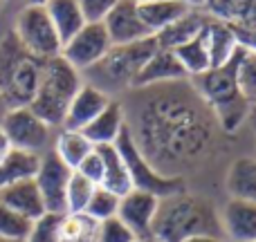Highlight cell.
Returning a JSON list of instances; mask_svg holds the SVG:
<instances>
[{
    "instance_id": "obj_3",
    "label": "cell",
    "mask_w": 256,
    "mask_h": 242,
    "mask_svg": "<svg viewBox=\"0 0 256 242\" xmlns=\"http://www.w3.org/2000/svg\"><path fill=\"white\" fill-rule=\"evenodd\" d=\"M194 90L200 94L204 103L212 108L218 126L225 135H234L243 128V123L252 115V103L243 99L236 85V52L222 65H216L207 70L204 74H198L189 79Z\"/></svg>"
},
{
    "instance_id": "obj_45",
    "label": "cell",
    "mask_w": 256,
    "mask_h": 242,
    "mask_svg": "<svg viewBox=\"0 0 256 242\" xmlns=\"http://www.w3.org/2000/svg\"><path fill=\"white\" fill-rule=\"evenodd\" d=\"M254 110H256V106H254Z\"/></svg>"
},
{
    "instance_id": "obj_16",
    "label": "cell",
    "mask_w": 256,
    "mask_h": 242,
    "mask_svg": "<svg viewBox=\"0 0 256 242\" xmlns=\"http://www.w3.org/2000/svg\"><path fill=\"white\" fill-rule=\"evenodd\" d=\"M124 130H126V112H124V106H122V99H112L81 132L97 148V146L115 144Z\"/></svg>"
},
{
    "instance_id": "obj_24",
    "label": "cell",
    "mask_w": 256,
    "mask_h": 242,
    "mask_svg": "<svg viewBox=\"0 0 256 242\" xmlns=\"http://www.w3.org/2000/svg\"><path fill=\"white\" fill-rule=\"evenodd\" d=\"M52 150L70 171H76L79 164L88 157L94 150V146L86 139V135L81 130H68V128H58L54 135Z\"/></svg>"
},
{
    "instance_id": "obj_20",
    "label": "cell",
    "mask_w": 256,
    "mask_h": 242,
    "mask_svg": "<svg viewBox=\"0 0 256 242\" xmlns=\"http://www.w3.org/2000/svg\"><path fill=\"white\" fill-rule=\"evenodd\" d=\"M225 191L230 198L256 204V157L240 155L225 173Z\"/></svg>"
},
{
    "instance_id": "obj_30",
    "label": "cell",
    "mask_w": 256,
    "mask_h": 242,
    "mask_svg": "<svg viewBox=\"0 0 256 242\" xmlns=\"http://www.w3.org/2000/svg\"><path fill=\"white\" fill-rule=\"evenodd\" d=\"M94 189H97V184H92L81 173L72 171L70 180H68V189H66V213H84Z\"/></svg>"
},
{
    "instance_id": "obj_21",
    "label": "cell",
    "mask_w": 256,
    "mask_h": 242,
    "mask_svg": "<svg viewBox=\"0 0 256 242\" xmlns=\"http://www.w3.org/2000/svg\"><path fill=\"white\" fill-rule=\"evenodd\" d=\"M202 31H204V43H207L209 49V58H212V67L227 63L238 49V40H236V34L230 22L209 16Z\"/></svg>"
},
{
    "instance_id": "obj_39",
    "label": "cell",
    "mask_w": 256,
    "mask_h": 242,
    "mask_svg": "<svg viewBox=\"0 0 256 242\" xmlns=\"http://www.w3.org/2000/svg\"><path fill=\"white\" fill-rule=\"evenodd\" d=\"M12 148V146H9V141H7V137H4V132L0 130V159L4 157V155H7V150Z\"/></svg>"
},
{
    "instance_id": "obj_17",
    "label": "cell",
    "mask_w": 256,
    "mask_h": 242,
    "mask_svg": "<svg viewBox=\"0 0 256 242\" xmlns=\"http://www.w3.org/2000/svg\"><path fill=\"white\" fill-rule=\"evenodd\" d=\"M184 79H189V76L182 70V65H180V61H178V56L173 54V49L158 47L155 54L140 70L132 88H148V85L171 83V81H184Z\"/></svg>"
},
{
    "instance_id": "obj_29",
    "label": "cell",
    "mask_w": 256,
    "mask_h": 242,
    "mask_svg": "<svg viewBox=\"0 0 256 242\" xmlns=\"http://www.w3.org/2000/svg\"><path fill=\"white\" fill-rule=\"evenodd\" d=\"M236 85L243 99L256 106V54L250 49H236Z\"/></svg>"
},
{
    "instance_id": "obj_41",
    "label": "cell",
    "mask_w": 256,
    "mask_h": 242,
    "mask_svg": "<svg viewBox=\"0 0 256 242\" xmlns=\"http://www.w3.org/2000/svg\"><path fill=\"white\" fill-rule=\"evenodd\" d=\"M248 121H252V126H254V132H256V110H254V108H252V115H250V119ZM254 157H256V155H254Z\"/></svg>"
},
{
    "instance_id": "obj_31",
    "label": "cell",
    "mask_w": 256,
    "mask_h": 242,
    "mask_svg": "<svg viewBox=\"0 0 256 242\" xmlns=\"http://www.w3.org/2000/svg\"><path fill=\"white\" fill-rule=\"evenodd\" d=\"M32 220L18 216L9 207L0 202V240L2 242H22L30 234Z\"/></svg>"
},
{
    "instance_id": "obj_38",
    "label": "cell",
    "mask_w": 256,
    "mask_h": 242,
    "mask_svg": "<svg viewBox=\"0 0 256 242\" xmlns=\"http://www.w3.org/2000/svg\"><path fill=\"white\" fill-rule=\"evenodd\" d=\"M182 242H225V238L216 236V234H198V236H191V238H186Z\"/></svg>"
},
{
    "instance_id": "obj_4",
    "label": "cell",
    "mask_w": 256,
    "mask_h": 242,
    "mask_svg": "<svg viewBox=\"0 0 256 242\" xmlns=\"http://www.w3.org/2000/svg\"><path fill=\"white\" fill-rule=\"evenodd\" d=\"M81 83H84V74L76 67H72L61 54L48 58L40 67L38 88H36L34 99L30 101V110L54 130H58L63 128L68 106L74 99Z\"/></svg>"
},
{
    "instance_id": "obj_36",
    "label": "cell",
    "mask_w": 256,
    "mask_h": 242,
    "mask_svg": "<svg viewBox=\"0 0 256 242\" xmlns=\"http://www.w3.org/2000/svg\"><path fill=\"white\" fill-rule=\"evenodd\" d=\"M76 173H81L84 177H88L92 184H102V177H104V162H102V155H99V150L94 148L92 153L88 155V157L84 159V162L79 164V168H76Z\"/></svg>"
},
{
    "instance_id": "obj_18",
    "label": "cell",
    "mask_w": 256,
    "mask_h": 242,
    "mask_svg": "<svg viewBox=\"0 0 256 242\" xmlns=\"http://www.w3.org/2000/svg\"><path fill=\"white\" fill-rule=\"evenodd\" d=\"M0 202H2L4 207H9L12 211H16L18 216L27 218V220H32V222H34L36 218H40L43 213H48L34 177L0 189Z\"/></svg>"
},
{
    "instance_id": "obj_14",
    "label": "cell",
    "mask_w": 256,
    "mask_h": 242,
    "mask_svg": "<svg viewBox=\"0 0 256 242\" xmlns=\"http://www.w3.org/2000/svg\"><path fill=\"white\" fill-rule=\"evenodd\" d=\"M227 242H256V204L230 198L218 211Z\"/></svg>"
},
{
    "instance_id": "obj_33",
    "label": "cell",
    "mask_w": 256,
    "mask_h": 242,
    "mask_svg": "<svg viewBox=\"0 0 256 242\" xmlns=\"http://www.w3.org/2000/svg\"><path fill=\"white\" fill-rule=\"evenodd\" d=\"M61 213H43L36 218L30 227V234L22 242H58V231H61Z\"/></svg>"
},
{
    "instance_id": "obj_5",
    "label": "cell",
    "mask_w": 256,
    "mask_h": 242,
    "mask_svg": "<svg viewBox=\"0 0 256 242\" xmlns=\"http://www.w3.org/2000/svg\"><path fill=\"white\" fill-rule=\"evenodd\" d=\"M158 47L160 45L155 36L128 45H112L97 65L84 72V81L104 90L112 99H115V94H126L128 90H132V83H135L140 70Z\"/></svg>"
},
{
    "instance_id": "obj_26",
    "label": "cell",
    "mask_w": 256,
    "mask_h": 242,
    "mask_svg": "<svg viewBox=\"0 0 256 242\" xmlns=\"http://www.w3.org/2000/svg\"><path fill=\"white\" fill-rule=\"evenodd\" d=\"M38 162L40 155L9 148L7 155L0 159V189L22 180H32L36 175V171H38Z\"/></svg>"
},
{
    "instance_id": "obj_46",
    "label": "cell",
    "mask_w": 256,
    "mask_h": 242,
    "mask_svg": "<svg viewBox=\"0 0 256 242\" xmlns=\"http://www.w3.org/2000/svg\"><path fill=\"white\" fill-rule=\"evenodd\" d=\"M0 242H2V240H0Z\"/></svg>"
},
{
    "instance_id": "obj_42",
    "label": "cell",
    "mask_w": 256,
    "mask_h": 242,
    "mask_svg": "<svg viewBox=\"0 0 256 242\" xmlns=\"http://www.w3.org/2000/svg\"><path fill=\"white\" fill-rule=\"evenodd\" d=\"M135 242H158L153 236H146V238H135Z\"/></svg>"
},
{
    "instance_id": "obj_19",
    "label": "cell",
    "mask_w": 256,
    "mask_h": 242,
    "mask_svg": "<svg viewBox=\"0 0 256 242\" xmlns=\"http://www.w3.org/2000/svg\"><path fill=\"white\" fill-rule=\"evenodd\" d=\"M137 9H140L144 25L155 36L164 27H168L178 18L186 16L189 11H194L198 7L191 2H184V0H137Z\"/></svg>"
},
{
    "instance_id": "obj_9",
    "label": "cell",
    "mask_w": 256,
    "mask_h": 242,
    "mask_svg": "<svg viewBox=\"0 0 256 242\" xmlns=\"http://www.w3.org/2000/svg\"><path fill=\"white\" fill-rule=\"evenodd\" d=\"M120 155L124 157V164L128 168V175H130L132 189L137 191H146V193H153L158 198H166L171 193L184 189V180H178V177H164L146 162V157L140 153V148L135 146L132 137L128 135V130H124L120 135V139L115 141Z\"/></svg>"
},
{
    "instance_id": "obj_25",
    "label": "cell",
    "mask_w": 256,
    "mask_h": 242,
    "mask_svg": "<svg viewBox=\"0 0 256 242\" xmlns=\"http://www.w3.org/2000/svg\"><path fill=\"white\" fill-rule=\"evenodd\" d=\"M99 155H102V162H104V177H102V184L104 189L112 191L115 195H126L128 191H132V182L130 175H128V168L124 164V157L120 155L115 144L110 146H97Z\"/></svg>"
},
{
    "instance_id": "obj_35",
    "label": "cell",
    "mask_w": 256,
    "mask_h": 242,
    "mask_svg": "<svg viewBox=\"0 0 256 242\" xmlns=\"http://www.w3.org/2000/svg\"><path fill=\"white\" fill-rule=\"evenodd\" d=\"M76 2H79L86 20L88 22H99V20L106 18V13L110 11L120 0H76Z\"/></svg>"
},
{
    "instance_id": "obj_12",
    "label": "cell",
    "mask_w": 256,
    "mask_h": 242,
    "mask_svg": "<svg viewBox=\"0 0 256 242\" xmlns=\"http://www.w3.org/2000/svg\"><path fill=\"white\" fill-rule=\"evenodd\" d=\"M104 27H106L108 36H110L112 45H128L135 40L148 38L153 36L148 27L144 25L137 9V0H120L104 18Z\"/></svg>"
},
{
    "instance_id": "obj_44",
    "label": "cell",
    "mask_w": 256,
    "mask_h": 242,
    "mask_svg": "<svg viewBox=\"0 0 256 242\" xmlns=\"http://www.w3.org/2000/svg\"><path fill=\"white\" fill-rule=\"evenodd\" d=\"M4 110H7V108H4V103L0 101V117H2V112H4Z\"/></svg>"
},
{
    "instance_id": "obj_27",
    "label": "cell",
    "mask_w": 256,
    "mask_h": 242,
    "mask_svg": "<svg viewBox=\"0 0 256 242\" xmlns=\"http://www.w3.org/2000/svg\"><path fill=\"white\" fill-rule=\"evenodd\" d=\"M173 54L178 56L182 70L186 72L189 79H194V76L204 74L207 70H212V58H209V49H207V43H204V31H200V34L196 36V38H191L189 43L176 47Z\"/></svg>"
},
{
    "instance_id": "obj_23",
    "label": "cell",
    "mask_w": 256,
    "mask_h": 242,
    "mask_svg": "<svg viewBox=\"0 0 256 242\" xmlns=\"http://www.w3.org/2000/svg\"><path fill=\"white\" fill-rule=\"evenodd\" d=\"M43 7L52 20L54 29H56L58 38H61V47L88 22L76 0H48Z\"/></svg>"
},
{
    "instance_id": "obj_1",
    "label": "cell",
    "mask_w": 256,
    "mask_h": 242,
    "mask_svg": "<svg viewBox=\"0 0 256 242\" xmlns=\"http://www.w3.org/2000/svg\"><path fill=\"white\" fill-rule=\"evenodd\" d=\"M122 106L128 135L164 177L184 180L186 173L202 166L220 130L212 108L189 79L132 88L124 94Z\"/></svg>"
},
{
    "instance_id": "obj_34",
    "label": "cell",
    "mask_w": 256,
    "mask_h": 242,
    "mask_svg": "<svg viewBox=\"0 0 256 242\" xmlns=\"http://www.w3.org/2000/svg\"><path fill=\"white\" fill-rule=\"evenodd\" d=\"M135 238L137 236L117 216L102 220L97 227V242H135Z\"/></svg>"
},
{
    "instance_id": "obj_32",
    "label": "cell",
    "mask_w": 256,
    "mask_h": 242,
    "mask_svg": "<svg viewBox=\"0 0 256 242\" xmlns=\"http://www.w3.org/2000/svg\"><path fill=\"white\" fill-rule=\"evenodd\" d=\"M117 209H120V195H115L112 191L104 189V186H97L84 213L90 216L92 220L102 222V220H108V218H115Z\"/></svg>"
},
{
    "instance_id": "obj_7",
    "label": "cell",
    "mask_w": 256,
    "mask_h": 242,
    "mask_svg": "<svg viewBox=\"0 0 256 242\" xmlns=\"http://www.w3.org/2000/svg\"><path fill=\"white\" fill-rule=\"evenodd\" d=\"M14 36L32 56L48 61L61 54V38L43 4H22L14 18Z\"/></svg>"
},
{
    "instance_id": "obj_13",
    "label": "cell",
    "mask_w": 256,
    "mask_h": 242,
    "mask_svg": "<svg viewBox=\"0 0 256 242\" xmlns=\"http://www.w3.org/2000/svg\"><path fill=\"white\" fill-rule=\"evenodd\" d=\"M158 207H160L158 195L132 189L120 198L117 218L124 222L137 238H146V236H150V227H153Z\"/></svg>"
},
{
    "instance_id": "obj_10",
    "label": "cell",
    "mask_w": 256,
    "mask_h": 242,
    "mask_svg": "<svg viewBox=\"0 0 256 242\" xmlns=\"http://www.w3.org/2000/svg\"><path fill=\"white\" fill-rule=\"evenodd\" d=\"M112 47V40L108 36L104 22H86L68 43H63L61 56L70 63L72 67L84 74L90 67H94L104 56L108 54V49Z\"/></svg>"
},
{
    "instance_id": "obj_2",
    "label": "cell",
    "mask_w": 256,
    "mask_h": 242,
    "mask_svg": "<svg viewBox=\"0 0 256 242\" xmlns=\"http://www.w3.org/2000/svg\"><path fill=\"white\" fill-rule=\"evenodd\" d=\"M198 234L222 236L218 211L204 198L186 189L160 198L150 236L158 242H182Z\"/></svg>"
},
{
    "instance_id": "obj_37",
    "label": "cell",
    "mask_w": 256,
    "mask_h": 242,
    "mask_svg": "<svg viewBox=\"0 0 256 242\" xmlns=\"http://www.w3.org/2000/svg\"><path fill=\"white\" fill-rule=\"evenodd\" d=\"M232 29H234L236 40H238L240 47L256 54V25H232Z\"/></svg>"
},
{
    "instance_id": "obj_8",
    "label": "cell",
    "mask_w": 256,
    "mask_h": 242,
    "mask_svg": "<svg viewBox=\"0 0 256 242\" xmlns=\"http://www.w3.org/2000/svg\"><path fill=\"white\" fill-rule=\"evenodd\" d=\"M0 130L4 132L12 148L36 155L48 153L56 135L52 126H48L38 115L30 110V106L7 108L0 117Z\"/></svg>"
},
{
    "instance_id": "obj_22",
    "label": "cell",
    "mask_w": 256,
    "mask_h": 242,
    "mask_svg": "<svg viewBox=\"0 0 256 242\" xmlns=\"http://www.w3.org/2000/svg\"><path fill=\"white\" fill-rule=\"evenodd\" d=\"M207 16L209 13L204 11L202 7L194 9V11H189L186 16H182V18H178L176 22H171L168 27H164L162 31H158V34H155V40H158V45L162 49L180 47V45L189 43L191 38H196V36L202 31L204 22H207Z\"/></svg>"
},
{
    "instance_id": "obj_40",
    "label": "cell",
    "mask_w": 256,
    "mask_h": 242,
    "mask_svg": "<svg viewBox=\"0 0 256 242\" xmlns=\"http://www.w3.org/2000/svg\"><path fill=\"white\" fill-rule=\"evenodd\" d=\"M48 0H22V4H45Z\"/></svg>"
},
{
    "instance_id": "obj_11",
    "label": "cell",
    "mask_w": 256,
    "mask_h": 242,
    "mask_svg": "<svg viewBox=\"0 0 256 242\" xmlns=\"http://www.w3.org/2000/svg\"><path fill=\"white\" fill-rule=\"evenodd\" d=\"M70 175H72V171L54 155L52 148L40 155L34 182L38 186V193L43 198L45 211L48 213H61V216H66V189H68Z\"/></svg>"
},
{
    "instance_id": "obj_43",
    "label": "cell",
    "mask_w": 256,
    "mask_h": 242,
    "mask_svg": "<svg viewBox=\"0 0 256 242\" xmlns=\"http://www.w3.org/2000/svg\"><path fill=\"white\" fill-rule=\"evenodd\" d=\"M184 2H191V4H196V7H202V0H184Z\"/></svg>"
},
{
    "instance_id": "obj_28",
    "label": "cell",
    "mask_w": 256,
    "mask_h": 242,
    "mask_svg": "<svg viewBox=\"0 0 256 242\" xmlns=\"http://www.w3.org/2000/svg\"><path fill=\"white\" fill-rule=\"evenodd\" d=\"M99 222L86 213H66L61 220L58 242H97Z\"/></svg>"
},
{
    "instance_id": "obj_6",
    "label": "cell",
    "mask_w": 256,
    "mask_h": 242,
    "mask_svg": "<svg viewBox=\"0 0 256 242\" xmlns=\"http://www.w3.org/2000/svg\"><path fill=\"white\" fill-rule=\"evenodd\" d=\"M43 61L22 49L14 31L0 38V101L4 108L30 106L38 88Z\"/></svg>"
},
{
    "instance_id": "obj_15",
    "label": "cell",
    "mask_w": 256,
    "mask_h": 242,
    "mask_svg": "<svg viewBox=\"0 0 256 242\" xmlns=\"http://www.w3.org/2000/svg\"><path fill=\"white\" fill-rule=\"evenodd\" d=\"M110 101H112V97H108L104 90L94 88L92 83L84 81L81 88L76 90L74 99H72L70 106H68L63 128H68V130H84Z\"/></svg>"
}]
</instances>
